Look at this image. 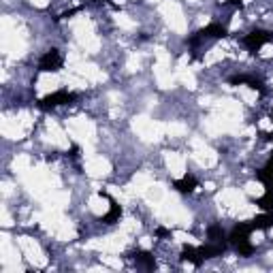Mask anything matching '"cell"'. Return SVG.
I'll list each match as a JSON object with an SVG mask.
<instances>
[{
  "label": "cell",
  "instance_id": "18",
  "mask_svg": "<svg viewBox=\"0 0 273 273\" xmlns=\"http://www.w3.org/2000/svg\"><path fill=\"white\" fill-rule=\"evenodd\" d=\"M68 156H70V158H79V147H77V145H73V147H70Z\"/></svg>",
  "mask_w": 273,
  "mask_h": 273
},
{
  "label": "cell",
  "instance_id": "15",
  "mask_svg": "<svg viewBox=\"0 0 273 273\" xmlns=\"http://www.w3.org/2000/svg\"><path fill=\"white\" fill-rule=\"evenodd\" d=\"M235 250H237V254L239 256H250L252 252H254V245L250 243V239L247 241H241V243H237V245H233Z\"/></svg>",
  "mask_w": 273,
  "mask_h": 273
},
{
  "label": "cell",
  "instance_id": "14",
  "mask_svg": "<svg viewBox=\"0 0 273 273\" xmlns=\"http://www.w3.org/2000/svg\"><path fill=\"white\" fill-rule=\"evenodd\" d=\"M256 205L263 209V211H273V194L271 192H265L260 198H256Z\"/></svg>",
  "mask_w": 273,
  "mask_h": 273
},
{
  "label": "cell",
  "instance_id": "16",
  "mask_svg": "<svg viewBox=\"0 0 273 273\" xmlns=\"http://www.w3.org/2000/svg\"><path fill=\"white\" fill-rule=\"evenodd\" d=\"M222 5H224V7H233V9H241V7H243L241 0H224Z\"/></svg>",
  "mask_w": 273,
  "mask_h": 273
},
{
  "label": "cell",
  "instance_id": "11",
  "mask_svg": "<svg viewBox=\"0 0 273 273\" xmlns=\"http://www.w3.org/2000/svg\"><path fill=\"white\" fill-rule=\"evenodd\" d=\"M133 256H135V260H137V263H141V265H143L147 271H154V269H156V258L152 256V252L139 250V252H135Z\"/></svg>",
  "mask_w": 273,
  "mask_h": 273
},
{
  "label": "cell",
  "instance_id": "8",
  "mask_svg": "<svg viewBox=\"0 0 273 273\" xmlns=\"http://www.w3.org/2000/svg\"><path fill=\"white\" fill-rule=\"evenodd\" d=\"M252 231H267V229H273V211H265L256 216L252 222Z\"/></svg>",
  "mask_w": 273,
  "mask_h": 273
},
{
  "label": "cell",
  "instance_id": "4",
  "mask_svg": "<svg viewBox=\"0 0 273 273\" xmlns=\"http://www.w3.org/2000/svg\"><path fill=\"white\" fill-rule=\"evenodd\" d=\"M250 235H252V224H245V222H239V224H235L231 235H229V243L231 245H237V243H241V241H247L250 239Z\"/></svg>",
  "mask_w": 273,
  "mask_h": 273
},
{
  "label": "cell",
  "instance_id": "5",
  "mask_svg": "<svg viewBox=\"0 0 273 273\" xmlns=\"http://www.w3.org/2000/svg\"><path fill=\"white\" fill-rule=\"evenodd\" d=\"M198 34L203 39H224V37H229V30H227V26H222V23L211 21L209 26H205L203 30H198Z\"/></svg>",
  "mask_w": 273,
  "mask_h": 273
},
{
  "label": "cell",
  "instance_id": "20",
  "mask_svg": "<svg viewBox=\"0 0 273 273\" xmlns=\"http://www.w3.org/2000/svg\"><path fill=\"white\" fill-rule=\"evenodd\" d=\"M92 3H101V0H92Z\"/></svg>",
  "mask_w": 273,
  "mask_h": 273
},
{
  "label": "cell",
  "instance_id": "1",
  "mask_svg": "<svg viewBox=\"0 0 273 273\" xmlns=\"http://www.w3.org/2000/svg\"><path fill=\"white\" fill-rule=\"evenodd\" d=\"M75 98H77L75 92L58 90V92H52V94H47V96H43L37 105H39V109H43V111H52V109H56V107H60V105H70Z\"/></svg>",
  "mask_w": 273,
  "mask_h": 273
},
{
  "label": "cell",
  "instance_id": "13",
  "mask_svg": "<svg viewBox=\"0 0 273 273\" xmlns=\"http://www.w3.org/2000/svg\"><path fill=\"white\" fill-rule=\"evenodd\" d=\"M207 237H209V241H227V235H224L222 224H211V227L207 229Z\"/></svg>",
  "mask_w": 273,
  "mask_h": 273
},
{
  "label": "cell",
  "instance_id": "10",
  "mask_svg": "<svg viewBox=\"0 0 273 273\" xmlns=\"http://www.w3.org/2000/svg\"><path fill=\"white\" fill-rule=\"evenodd\" d=\"M182 260H188V263H192L194 267H201L203 265V256L198 254V247H192V245H184L182 250Z\"/></svg>",
  "mask_w": 273,
  "mask_h": 273
},
{
  "label": "cell",
  "instance_id": "9",
  "mask_svg": "<svg viewBox=\"0 0 273 273\" xmlns=\"http://www.w3.org/2000/svg\"><path fill=\"white\" fill-rule=\"evenodd\" d=\"M109 201H111L109 211H107L105 216H101V218H98V222H105V224H115V222H120V218H122V207L117 205L113 198H109Z\"/></svg>",
  "mask_w": 273,
  "mask_h": 273
},
{
  "label": "cell",
  "instance_id": "19",
  "mask_svg": "<svg viewBox=\"0 0 273 273\" xmlns=\"http://www.w3.org/2000/svg\"><path fill=\"white\" fill-rule=\"evenodd\" d=\"M265 188H267V192H271V194H273V180H271V182H267V184H265Z\"/></svg>",
  "mask_w": 273,
  "mask_h": 273
},
{
  "label": "cell",
  "instance_id": "7",
  "mask_svg": "<svg viewBox=\"0 0 273 273\" xmlns=\"http://www.w3.org/2000/svg\"><path fill=\"white\" fill-rule=\"evenodd\" d=\"M198 186V182L194 180L192 175H184L182 180H175L173 182V188L177 190V192H182V194H190V192H194V188Z\"/></svg>",
  "mask_w": 273,
  "mask_h": 273
},
{
  "label": "cell",
  "instance_id": "17",
  "mask_svg": "<svg viewBox=\"0 0 273 273\" xmlns=\"http://www.w3.org/2000/svg\"><path fill=\"white\" fill-rule=\"evenodd\" d=\"M169 235H171V231H169V229H162V227H160V229H156V237H160V239H162V237H169Z\"/></svg>",
  "mask_w": 273,
  "mask_h": 273
},
{
  "label": "cell",
  "instance_id": "2",
  "mask_svg": "<svg viewBox=\"0 0 273 273\" xmlns=\"http://www.w3.org/2000/svg\"><path fill=\"white\" fill-rule=\"evenodd\" d=\"M60 68H62V54L58 49H49L41 56V60H39L41 73H58Z\"/></svg>",
  "mask_w": 273,
  "mask_h": 273
},
{
  "label": "cell",
  "instance_id": "3",
  "mask_svg": "<svg viewBox=\"0 0 273 273\" xmlns=\"http://www.w3.org/2000/svg\"><path fill=\"white\" fill-rule=\"evenodd\" d=\"M271 41H273V34H271V32H267V30H252V32L243 39V45H245L252 54H256L260 47L267 45V43H271Z\"/></svg>",
  "mask_w": 273,
  "mask_h": 273
},
{
  "label": "cell",
  "instance_id": "6",
  "mask_svg": "<svg viewBox=\"0 0 273 273\" xmlns=\"http://www.w3.org/2000/svg\"><path fill=\"white\" fill-rule=\"evenodd\" d=\"M229 84L231 86H239V84H247V88H252V90H258V92H265V84L260 79L256 77H250V75H235L229 79Z\"/></svg>",
  "mask_w": 273,
  "mask_h": 273
},
{
  "label": "cell",
  "instance_id": "12",
  "mask_svg": "<svg viewBox=\"0 0 273 273\" xmlns=\"http://www.w3.org/2000/svg\"><path fill=\"white\" fill-rule=\"evenodd\" d=\"M256 180H260L263 184H267V182H271L273 180V154L269 156V160H267V164L260 171H256Z\"/></svg>",
  "mask_w": 273,
  "mask_h": 273
}]
</instances>
